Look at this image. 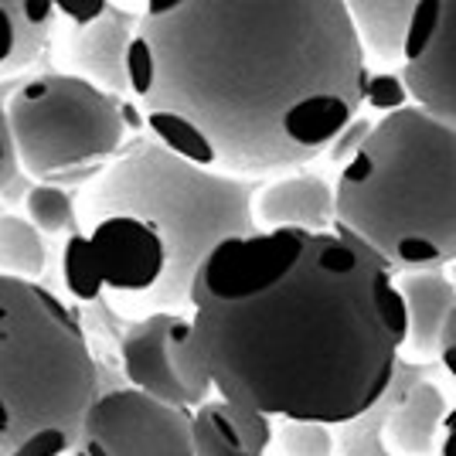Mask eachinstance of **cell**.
Instances as JSON below:
<instances>
[{
    "mask_svg": "<svg viewBox=\"0 0 456 456\" xmlns=\"http://www.w3.org/2000/svg\"><path fill=\"white\" fill-rule=\"evenodd\" d=\"M119 364L126 388L174 409H198L208 402L211 385L198 368L188 341L184 314H151L130 323L119 341Z\"/></svg>",
    "mask_w": 456,
    "mask_h": 456,
    "instance_id": "cell-8",
    "label": "cell"
},
{
    "mask_svg": "<svg viewBox=\"0 0 456 456\" xmlns=\"http://www.w3.org/2000/svg\"><path fill=\"white\" fill-rule=\"evenodd\" d=\"M266 456H338V439L321 422L276 419Z\"/></svg>",
    "mask_w": 456,
    "mask_h": 456,
    "instance_id": "cell-19",
    "label": "cell"
},
{
    "mask_svg": "<svg viewBox=\"0 0 456 456\" xmlns=\"http://www.w3.org/2000/svg\"><path fill=\"white\" fill-rule=\"evenodd\" d=\"M368 130H371V123L364 119V116H354L347 126H344L341 134L334 136V143L327 147V153H330V160L338 164V167H344L354 153H358V147L364 143V136H368Z\"/></svg>",
    "mask_w": 456,
    "mask_h": 456,
    "instance_id": "cell-20",
    "label": "cell"
},
{
    "mask_svg": "<svg viewBox=\"0 0 456 456\" xmlns=\"http://www.w3.org/2000/svg\"><path fill=\"white\" fill-rule=\"evenodd\" d=\"M61 456H191V412L134 388H99Z\"/></svg>",
    "mask_w": 456,
    "mask_h": 456,
    "instance_id": "cell-7",
    "label": "cell"
},
{
    "mask_svg": "<svg viewBox=\"0 0 456 456\" xmlns=\"http://www.w3.org/2000/svg\"><path fill=\"white\" fill-rule=\"evenodd\" d=\"M395 289L405 310L402 351L412 358H446L453 347V280L443 273H402L395 276Z\"/></svg>",
    "mask_w": 456,
    "mask_h": 456,
    "instance_id": "cell-11",
    "label": "cell"
},
{
    "mask_svg": "<svg viewBox=\"0 0 456 456\" xmlns=\"http://www.w3.org/2000/svg\"><path fill=\"white\" fill-rule=\"evenodd\" d=\"M18 167L35 184L72 188L113 164L140 123L134 106L72 72H45L20 82L4 102Z\"/></svg>",
    "mask_w": 456,
    "mask_h": 456,
    "instance_id": "cell-6",
    "label": "cell"
},
{
    "mask_svg": "<svg viewBox=\"0 0 456 456\" xmlns=\"http://www.w3.org/2000/svg\"><path fill=\"white\" fill-rule=\"evenodd\" d=\"M18 153H14V140H11V126H7V113H4V99H0V194L18 181Z\"/></svg>",
    "mask_w": 456,
    "mask_h": 456,
    "instance_id": "cell-22",
    "label": "cell"
},
{
    "mask_svg": "<svg viewBox=\"0 0 456 456\" xmlns=\"http://www.w3.org/2000/svg\"><path fill=\"white\" fill-rule=\"evenodd\" d=\"M45 266H48L45 235L28 218L0 211V276L38 283Z\"/></svg>",
    "mask_w": 456,
    "mask_h": 456,
    "instance_id": "cell-17",
    "label": "cell"
},
{
    "mask_svg": "<svg viewBox=\"0 0 456 456\" xmlns=\"http://www.w3.org/2000/svg\"><path fill=\"white\" fill-rule=\"evenodd\" d=\"M334 228L392 273H439L456 256V134L416 106L385 113L338 174Z\"/></svg>",
    "mask_w": 456,
    "mask_h": 456,
    "instance_id": "cell-4",
    "label": "cell"
},
{
    "mask_svg": "<svg viewBox=\"0 0 456 456\" xmlns=\"http://www.w3.org/2000/svg\"><path fill=\"white\" fill-rule=\"evenodd\" d=\"M456 7L446 0L416 4V14L409 24V38L402 48V93L416 99V110L433 116L439 123L453 126L456 113Z\"/></svg>",
    "mask_w": 456,
    "mask_h": 456,
    "instance_id": "cell-9",
    "label": "cell"
},
{
    "mask_svg": "<svg viewBox=\"0 0 456 456\" xmlns=\"http://www.w3.org/2000/svg\"><path fill=\"white\" fill-rule=\"evenodd\" d=\"M99 388L76 314L41 283L0 276V456H61Z\"/></svg>",
    "mask_w": 456,
    "mask_h": 456,
    "instance_id": "cell-5",
    "label": "cell"
},
{
    "mask_svg": "<svg viewBox=\"0 0 456 456\" xmlns=\"http://www.w3.org/2000/svg\"><path fill=\"white\" fill-rule=\"evenodd\" d=\"M28 222L41 235H76L78 232V201L65 188L35 184L24 198Z\"/></svg>",
    "mask_w": 456,
    "mask_h": 456,
    "instance_id": "cell-18",
    "label": "cell"
},
{
    "mask_svg": "<svg viewBox=\"0 0 456 456\" xmlns=\"http://www.w3.org/2000/svg\"><path fill=\"white\" fill-rule=\"evenodd\" d=\"M136 18L140 14L126 11V7L106 4L99 18L72 28L69 41H65V55L76 69L72 76L86 78L89 86L102 89L113 99L130 95V89H126V58H130Z\"/></svg>",
    "mask_w": 456,
    "mask_h": 456,
    "instance_id": "cell-10",
    "label": "cell"
},
{
    "mask_svg": "<svg viewBox=\"0 0 456 456\" xmlns=\"http://www.w3.org/2000/svg\"><path fill=\"white\" fill-rule=\"evenodd\" d=\"M55 20L48 0H0V78L20 76L45 55Z\"/></svg>",
    "mask_w": 456,
    "mask_h": 456,
    "instance_id": "cell-15",
    "label": "cell"
},
{
    "mask_svg": "<svg viewBox=\"0 0 456 456\" xmlns=\"http://www.w3.org/2000/svg\"><path fill=\"white\" fill-rule=\"evenodd\" d=\"M399 86H402L399 76H379V78L368 76V86H364V99H368L371 106L385 110V113H392V110H399L402 95H405Z\"/></svg>",
    "mask_w": 456,
    "mask_h": 456,
    "instance_id": "cell-21",
    "label": "cell"
},
{
    "mask_svg": "<svg viewBox=\"0 0 456 456\" xmlns=\"http://www.w3.org/2000/svg\"><path fill=\"white\" fill-rule=\"evenodd\" d=\"M188 306L211 392L256 416L347 426L402 362L395 273L338 228L228 239L198 266Z\"/></svg>",
    "mask_w": 456,
    "mask_h": 456,
    "instance_id": "cell-2",
    "label": "cell"
},
{
    "mask_svg": "<svg viewBox=\"0 0 456 456\" xmlns=\"http://www.w3.org/2000/svg\"><path fill=\"white\" fill-rule=\"evenodd\" d=\"M252 181L194 167L157 140L126 143L78 201L61 252L69 293L123 317L181 314L211 248L256 232Z\"/></svg>",
    "mask_w": 456,
    "mask_h": 456,
    "instance_id": "cell-3",
    "label": "cell"
},
{
    "mask_svg": "<svg viewBox=\"0 0 456 456\" xmlns=\"http://www.w3.org/2000/svg\"><path fill=\"white\" fill-rule=\"evenodd\" d=\"M347 20L354 28V38L362 45V52L381 61H395L402 58L405 38H409V24L416 14L412 0H399V4H385V0H354L344 4Z\"/></svg>",
    "mask_w": 456,
    "mask_h": 456,
    "instance_id": "cell-16",
    "label": "cell"
},
{
    "mask_svg": "<svg viewBox=\"0 0 456 456\" xmlns=\"http://www.w3.org/2000/svg\"><path fill=\"white\" fill-rule=\"evenodd\" d=\"M256 232H330L334 228V188L321 174H283L280 181L252 194Z\"/></svg>",
    "mask_w": 456,
    "mask_h": 456,
    "instance_id": "cell-12",
    "label": "cell"
},
{
    "mask_svg": "<svg viewBox=\"0 0 456 456\" xmlns=\"http://www.w3.org/2000/svg\"><path fill=\"white\" fill-rule=\"evenodd\" d=\"M273 419L232 402L208 399L191 409V456H266Z\"/></svg>",
    "mask_w": 456,
    "mask_h": 456,
    "instance_id": "cell-13",
    "label": "cell"
},
{
    "mask_svg": "<svg viewBox=\"0 0 456 456\" xmlns=\"http://www.w3.org/2000/svg\"><path fill=\"white\" fill-rule=\"evenodd\" d=\"M446 416V399L433 381H412L381 422V443L388 453L429 456Z\"/></svg>",
    "mask_w": 456,
    "mask_h": 456,
    "instance_id": "cell-14",
    "label": "cell"
},
{
    "mask_svg": "<svg viewBox=\"0 0 456 456\" xmlns=\"http://www.w3.org/2000/svg\"><path fill=\"white\" fill-rule=\"evenodd\" d=\"M368 65L338 0H153L126 89L153 140L235 181L317 160L362 113Z\"/></svg>",
    "mask_w": 456,
    "mask_h": 456,
    "instance_id": "cell-1",
    "label": "cell"
}]
</instances>
